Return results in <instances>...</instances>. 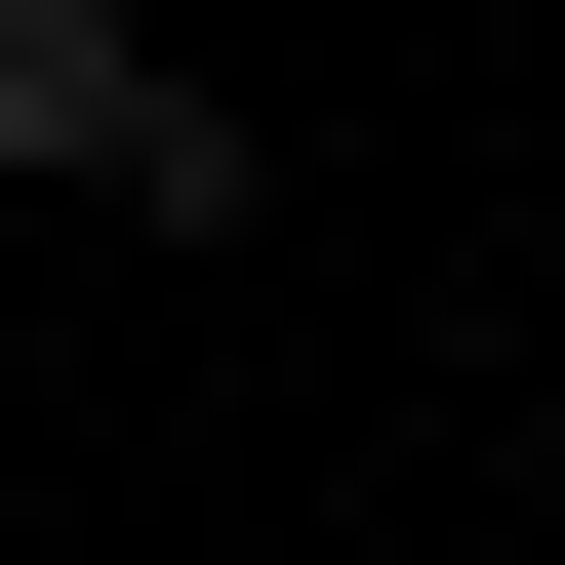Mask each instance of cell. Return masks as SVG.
Returning a JSON list of instances; mask_svg holds the SVG:
<instances>
[{"label":"cell","instance_id":"1","mask_svg":"<svg viewBox=\"0 0 565 565\" xmlns=\"http://www.w3.org/2000/svg\"><path fill=\"white\" fill-rule=\"evenodd\" d=\"M0 202L243 243V202H282V121H202V82H162V0H0Z\"/></svg>","mask_w":565,"mask_h":565}]
</instances>
